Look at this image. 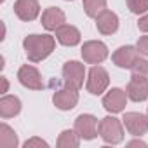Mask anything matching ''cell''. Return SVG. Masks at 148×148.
I'll list each match as a JSON object with an SVG mask.
<instances>
[{"label": "cell", "mask_w": 148, "mask_h": 148, "mask_svg": "<svg viewBox=\"0 0 148 148\" xmlns=\"http://www.w3.org/2000/svg\"><path fill=\"white\" fill-rule=\"evenodd\" d=\"M56 47V40L52 35L49 33H32L28 37H25L23 40V49H25V54L26 58L32 61V63H40L44 61L47 56L52 54Z\"/></svg>", "instance_id": "6da1fadb"}, {"label": "cell", "mask_w": 148, "mask_h": 148, "mask_svg": "<svg viewBox=\"0 0 148 148\" xmlns=\"http://www.w3.org/2000/svg\"><path fill=\"white\" fill-rule=\"evenodd\" d=\"M124 122H120L119 119L108 115L105 119L99 120V138L106 143V145H119L124 141Z\"/></svg>", "instance_id": "7a4b0ae2"}, {"label": "cell", "mask_w": 148, "mask_h": 148, "mask_svg": "<svg viewBox=\"0 0 148 148\" xmlns=\"http://www.w3.org/2000/svg\"><path fill=\"white\" fill-rule=\"evenodd\" d=\"M110 86V75H108V71L99 66V64H94L89 73H87V82H86V89L87 92L94 94V96H99L103 94Z\"/></svg>", "instance_id": "3957f363"}, {"label": "cell", "mask_w": 148, "mask_h": 148, "mask_svg": "<svg viewBox=\"0 0 148 148\" xmlns=\"http://www.w3.org/2000/svg\"><path fill=\"white\" fill-rule=\"evenodd\" d=\"M84 79H86V66L80 61H66L63 64L64 86L73 87V89H80L84 86Z\"/></svg>", "instance_id": "277c9868"}, {"label": "cell", "mask_w": 148, "mask_h": 148, "mask_svg": "<svg viewBox=\"0 0 148 148\" xmlns=\"http://www.w3.org/2000/svg\"><path fill=\"white\" fill-rule=\"evenodd\" d=\"M82 59L89 64H99L108 58V47L101 40H87L84 42L82 49Z\"/></svg>", "instance_id": "5b68a950"}, {"label": "cell", "mask_w": 148, "mask_h": 148, "mask_svg": "<svg viewBox=\"0 0 148 148\" xmlns=\"http://www.w3.org/2000/svg\"><path fill=\"white\" fill-rule=\"evenodd\" d=\"M98 127H99V122H98V119L92 113H82V115H79L75 119V124H73V129H75L77 134L82 139H86V141H91V139H94L99 134Z\"/></svg>", "instance_id": "8992f818"}, {"label": "cell", "mask_w": 148, "mask_h": 148, "mask_svg": "<svg viewBox=\"0 0 148 148\" xmlns=\"http://www.w3.org/2000/svg\"><path fill=\"white\" fill-rule=\"evenodd\" d=\"M127 91L120 89V87H112L105 96H103V108L108 112V113H120L125 105H127Z\"/></svg>", "instance_id": "52a82bcc"}, {"label": "cell", "mask_w": 148, "mask_h": 148, "mask_svg": "<svg viewBox=\"0 0 148 148\" xmlns=\"http://www.w3.org/2000/svg\"><path fill=\"white\" fill-rule=\"evenodd\" d=\"M18 80L26 89H32V91H42L44 89V80H42L40 71L32 64H23L18 70Z\"/></svg>", "instance_id": "ba28073f"}, {"label": "cell", "mask_w": 148, "mask_h": 148, "mask_svg": "<svg viewBox=\"0 0 148 148\" xmlns=\"http://www.w3.org/2000/svg\"><path fill=\"white\" fill-rule=\"evenodd\" d=\"M122 122H124L127 132L136 138L148 132V115H143L138 112H127V113H124Z\"/></svg>", "instance_id": "9c48e42d"}, {"label": "cell", "mask_w": 148, "mask_h": 148, "mask_svg": "<svg viewBox=\"0 0 148 148\" xmlns=\"http://www.w3.org/2000/svg\"><path fill=\"white\" fill-rule=\"evenodd\" d=\"M52 103L58 110L61 112H68V110H73L79 103V89H73V87H64V89H59L54 92L52 96Z\"/></svg>", "instance_id": "30bf717a"}, {"label": "cell", "mask_w": 148, "mask_h": 148, "mask_svg": "<svg viewBox=\"0 0 148 148\" xmlns=\"http://www.w3.org/2000/svg\"><path fill=\"white\" fill-rule=\"evenodd\" d=\"M138 59H139V52H138V47H134V45H122L112 54L113 64L119 68H124V70H131Z\"/></svg>", "instance_id": "8fae6325"}, {"label": "cell", "mask_w": 148, "mask_h": 148, "mask_svg": "<svg viewBox=\"0 0 148 148\" xmlns=\"http://www.w3.org/2000/svg\"><path fill=\"white\" fill-rule=\"evenodd\" d=\"M14 14L21 21H33L40 14L38 0H16L14 2Z\"/></svg>", "instance_id": "7c38bea8"}, {"label": "cell", "mask_w": 148, "mask_h": 148, "mask_svg": "<svg viewBox=\"0 0 148 148\" xmlns=\"http://www.w3.org/2000/svg\"><path fill=\"white\" fill-rule=\"evenodd\" d=\"M80 30L73 25H61L58 30H56V40L61 44V45H66V47H75L80 44Z\"/></svg>", "instance_id": "4fadbf2b"}, {"label": "cell", "mask_w": 148, "mask_h": 148, "mask_svg": "<svg viewBox=\"0 0 148 148\" xmlns=\"http://www.w3.org/2000/svg\"><path fill=\"white\" fill-rule=\"evenodd\" d=\"M119 16L108 9H105L101 14H98L96 18V28L101 35H113L119 30Z\"/></svg>", "instance_id": "5bb4252c"}, {"label": "cell", "mask_w": 148, "mask_h": 148, "mask_svg": "<svg viewBox=\"0 0 148 148\" xmlns=\"http://www.w3.org/2000/svg\"><path fill=\"white\" fill-rule=\"evenodd\" d=\"M64 23H66V14L59 7H47L42 12V26L47 32H56Z\"/></svg>", "instance_id": "9a60e30c"}, {"label": "cell", "mask_w": 148, "mask_h": 148, "mask_svg": "<svg viewBox=\"0 0 148 148\" xmlns=\"http://www.w3.org/2000/svg\"><path fill=\"white\" fill-rule=\"evenodd\" d=\"M127 96L134 103L148 99V79H131L127 84Z\"/></svg>", "instance_id": "2e32d148"}, {"label": "cell", "mask_w": 148, "mask_h": 148, "mask_svg": "<svg viewBox=\"0 0 148 148\" xmlns=\"http://www.w3.org/2000/svg\"><path fill=\"white\" fill-rule=\"evenodd\" d=\"M21 108H23V105H21V99L18 96L4 94L2 99H0V117H2L4 120L19 115Z\"/></svg>", "instance_id": "e0dca14e"}, {"label": "cell", "mask_w": 148, "mask_h": 148, "mask_svg": "<svg viewBox=\"0 0 148 148\" xmlns=\"http://www.w3.org/2000/svg\"><path fill=\"white\" fill-rule=\"evenodd\" d=\"M80 136L77 134V131L75 129H64L59 136H58V141H56V145H58V148H79L80 146Z\"/></svg>", "instance_id": "ac0fdd59"}, {"label": "cell", "mask_w": 148, "mask_h": 148, "mask_svg": "<svg viewBox=\"0 0 148 148\" xmlns=\"http://www.w3.org/2000/svg\"><path fill=\"white\" fill-rule=\"evenodd\" d=\"M18 145H19V139L16 131L7 124H2L0 125V148H16Z\"/></svg>", "instance_id": "d6986e66"}, {"label": "cell", "mask_w": 148, "mask_h": 148, "mask_svg": "<svg viewBox=\"0 0 148 148\" xmlns=\"http://www.w3.org/2000/svg\"><path fill=\"white\" fill-rule=\"evenodd\" d=\"M84 12L89 18H98V14H101L106 9V0H84Z\"/></svg>", "instance_id": "ffe728a7"}, {"label": "cell", "mask_w": 148, "mask_h": 148, "mask_svg": "<svg viewBox=\"0 0 148 148\" xmlns=\"http://www.w3.org/2000/svg\"><path fill=\"white\" fill-rule=\"evenodd\" d=\"M131 79H148V59L139 58L131 68Z\"/></svg>", "instance_id": "44dd1931"}, {"label": "cell", "mask_w": 148, "mask_h": 148, "mask_svg": "<svg viewBox=\"0 0 148 148\" xmlns=\"http://www.w3.org/2000/svg\"><path fill=\"white\" fill-rule=\"evenodd\" d=\"M127 7L132 14H146L148 12V0H127Z\"/></svg>", "instance_id": "7402d4cb"}, {"label": "cell", "mask_w": 148, "mask_h": 148, "mask_svg": "<svg viewBox=\"0 0 148 148\" xmlns=\"http://www.w3.org/2000/svg\"><path fill=\"white\" fill-rule=\"evenodd\" d=\"M23 146H25V148H49V143L44 141L42 138H37V136H35V138L26 139Z\"/></svg>", "instance_id": "603a6c76"}, {"label": "cell", "mask_w": 148, "mask_h": 148, "mask_svg": "<svg viewBox=\"0 0 148 148\" xmlns=\"http://www.w3.org/2000/svg\"><path fill=\"white\" fill-rule=\"evenodd\" d=\"M136 47H138V52H139L141 56L148 58V35H143V37H139V40H138Z\"/></svg>", "instance_id": "cb8c5ba5"}, {"label": "cell", "mask_w": 148, "mask_h": 148, "mask_svg": "<svg viewBox=\"0 0 148 148\" xmlns=\"http://www.w3.org/2000/svg\"><path fill=\"white\" fill-rule=\"evenodd\" d=\"M138 28H139L143 33H148V12H146L145 16L139 18V21H138Z\"/></svg>", "instance_id": "d4e9b609"}, {"label": "cell", "mask_w": 148, "mask_h": 148, "mask_svg": "<svg viewBox=\"0 0 148 148\" xmlns=\"http://www.w3.org/2000/svg\"><path fill=\"white\" fill-rule=\"evenodd\" d=\"M127 146H146V143L141 141V139H132V141L127 143Z\"/></svg>", "instance_id": "484cf974"}, {"label": "cell", "mask_w": 148, "mask_h": 148, "mask_svg": "<svg viewBox=\"0 0 148 148\" xmlns=\"http://www.w3.org/2000/svg\"><path fill=\"white\" fill-rule=\"evenodd\" d=\"M2 86H4V87H2V92L5 94V92L9 91V80H7V77H2Z\"/></svg>", "instance_id": "4316f807"}, {"label": "cell", "mask_w": 148, "mask_h": 148, "mask_svg": "<svg viewBox=\"0 0 148 148\" xmlns=\"http://www.w3.org/2000/svg\"><path fill=\"white\" fill-rule=\"evenodd\" d=\"M66 2H73V0H66Z\"/></svg>", "instance_id": "83f0119b"}, {"label": "cell", "mask_w": 148, "mask_h": 148, "mask_svg": "<svg viewBox=\"0 0 148 148\" xmlns=\"http://www.w3.org/2000/svg\"><path fill=\"white\" fill-rule=\"evenodd\" d=\"M146 115H148V108H146Z\"/></svg>", "instance_id": "f1b7e54d"}, {"label": "cell", "mask_w": 148, "mask_h": 148, "mask_svg": "<svg viewBox=\"0 0 148 148\" xmlns=\"http://www.w3.org/2000/svg\"><path fill=\"white\" fill-rule=\"evenodd\" d=\"M2 2H5V0H2Z\"/></svg>", "instance_id": "f546056e"}]
</instances>
